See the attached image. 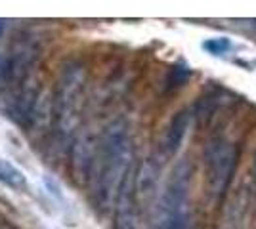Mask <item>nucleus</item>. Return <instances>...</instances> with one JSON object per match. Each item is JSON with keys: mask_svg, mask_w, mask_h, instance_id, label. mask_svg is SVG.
Listing matches in <instances>:
<instances>
[{"mask_svg": "<svg viewBox=\"0 0 256 229\" xmlns=\"http://www.w3.org/2000/svg\"><path fill=\"white\" fill-rule=\"evenodd\" d=\"M239 161L237 145L228 138H214L204 147V186L214 205L222 203L234 182Z\"/></svg>", "mask_w": 256, "mask_h": 229, "instance_id": "nucleus-1", "label": "nucleus"}, {"mask_svg": "<svg viewBox=\"0 0 256 229\" xmlns=\"http://www.w3.org/2000/svg\"><path fill=\"white\" fill-rule=\"evenodd\" d=\"M190 166L184 163L174 168L162 195L164 222L160 229H192L190 216Z\"/></svg>", "mask_w": 256, "mask_h": 229, "instance_id": "nucleus-2", "label": "nucleus"}, {"mask_svg": "<svg viewBox=\"0 0 256 229\" xmlns=\"http://www.w3.org/2000/svg\"><path fill=\"white\" fill-rule=\"evenodd\" d=\"M130 159V140L124 128L111 130L104 149V163H102V176H100V186L104 199H109L113 191H117L118 184L122 182V176L128 168Z\"/></svg>", "mask_w": 256, "mask_h": 229, "instance_id": "nucleus-3", "label": "nucleus"}, {"mask_svg": "<svg viewBox=\"0 0 256 229\" xmlns=\"http://www.w3.org/2000/svg\"><path fill=\"white\" fill-rule=\"evenodd\" d=\"M192 126V113L190 111H180L174 115V119L168 122L164 136H162V151L166 155H174L182 147V143L186 140L188 132Z\"/></svg>", "mask_w": 256, "mask_h": 229, "instance_id": "nucleus-4", "label": "nucleus"}, {"mask_svg": "<svg viewBox=\"0 0 256 229\" xmlns=\"http://www.w3.org/2000/svg\"><path fill=\"white\" fill-rule=\"evenodd\" d=\"M0 182L12 189H25L27 187V178L22 170L16 168L8 161H2V159H0Z\"/></svg>", "mask_w": 256, "mask_h": 229, "instance_id": "nucleus-5", "label": "nucleus"}, {"mask_svg": "<svg viewBox=\"0 0 256 229\" xmlns=\"http://www.w3.org/2000/svg\"><path fill=\"white\" fill-rule=\"evenodd\" d=\"M203 46L210 52V54L220 55L230 48V40H228V38H210V40H206Z\"/></svg>", "mask_w": 256, "mask_h": 229, "instance_id": "nucleus-6", "label": "nucleus"}, {"mask_svg": "<svg viewBox=\"0 0 256 229\" xmlns=\"http://www.w3.org/2000/svg\"><path fill=\"white\" fill-rule=\"evenodd\" d=\"M0 27H2V23H0Z\"/></svg>", "mask_w": 256, "mask_h": 229, "instance_id": "nucleus-7", "label": "nucleus"}]
</instances>
